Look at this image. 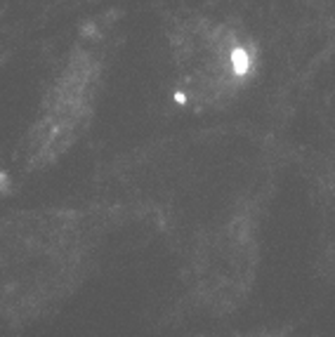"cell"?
Masks as SVG:
<instances>
[{
    "label": "cell",
    "instance_id": "6da1fadb",
    "mask_svg": "<svg viewBox=\"0 0 335 337\" xmlns=\"http://www.w3.org/2000/svg\"><path fill=\"white\" fill-rule=\"evenodd\" d=\"M175 64L189 99L212 104L246 85L255 69V50L225 24L189 22L175 38Z\"/></svg>",
    "mask_w": 335,
    "mask_h": 337
}]
</instances>
